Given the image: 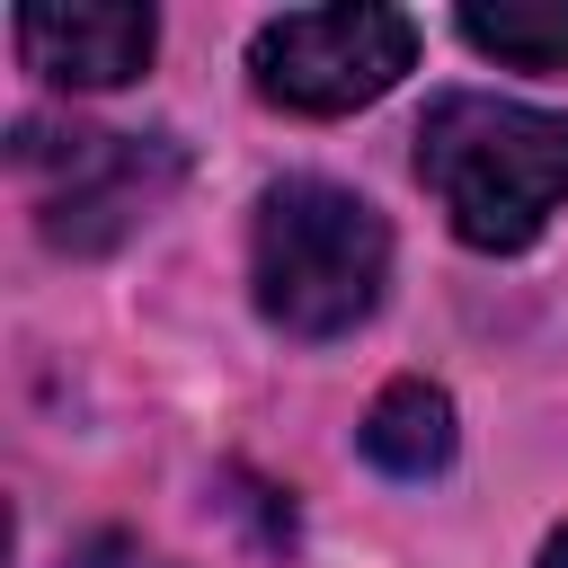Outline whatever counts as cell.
<instances>
[{"instance_id":"1","label":"cell","mask_w":568,"mask_h":568,"mask_svg":"<svg viewBox=\"0 0 568 568\" xmlns=\"http://www.w3.org/2000/svg\"><path fill=\"white\" fill-rule=\"evenodd\" d=\"M417 178L470 248H488V257L532 248L541 222L568 204V115L488 98V89H453L417 124Z\"/></svg>"},{"instance_id":"2","label":"cell","mask_w":568,"mask_h":568,"mask_svg":"<svg viewBox=\"0 0 568 568\" xmlns=\"http://www.w3.org/2000/svg\"><path fill=\"white\" fill-rule=\"evenodd\" d=\"M257 311L284 337H346L355 320H373L382 275H390V231L382 213L337 186V178H275L257 195Z\"/></svg>"},{"instance_id":"3","label":"cell","mask_w":568,"mask_h":568,"mask_svg":"<svg viewBox=\"0 0 568 568\" xmlns=\"http://www.w3.org/2000/svg\"><path fill=\"white\" fill-rule=\"evenodd\" d=\"M9 151L36 178L44 240L71 248V257L133 240L186 178L178 142H160V133H98V124H44V115H27Z\"/></svg>"},{"instance_id":"4","label":"cell","mask_w":568,"mask_h":568,"mask_svg":"<svg viewBox=\"0 0 568 568\" xmlns=\"http://www.w3.org/2000/svg\"><path fill=\"white\" fill-rule=\"evenodd\" d=\"M417 62V27L399 9L346 0V9H284L248 44V80L266 106L293 115H355Z\"/></svg>"},{"instance_id":"5","label":"cell","mask_w":568,"mask_h":568,"mask_svg":"<svg viewBox=\"0 0 568 568\" xmlns=\"http://www.w3.org/2000/svg\"><path fill=\"white\" fill-rule=\"evenodd\" d=\"M160 44V18L133 0H36L18 9V53L53 89H124Z\"/></svg>"},{"instance_id":"6","label":"cell","mask_w":568,"mask_h":568,"mask_svg":"<svg viewBox=\"0 0 568 568\" xmlns=\"http://www.w3.org/2000/svg\"><path fill=\"white\" fill-rule=\"evenodd\" d=\"M355 444H364V462L390 470V479H435V470L453 462V399H444L435 382H390V390L364 408Z\"/></svg>"},{"instance_id":"7","label":"cell","mask_w":568,"mask_h":568,"mask_svg":"<svg viewBox=\"0 0 568 568\" xmlns=\"http://www.w3.org/2000/svg\"><path fill=\"white\" fill-rule=\"evenodd\" d=\"M462 36L488 53V62H515V71H568V0H470L462 9Z\"/></svg>"},{"instance_id":"8","label":"cell","mask_w":568,"mask_h":568,"mask_svg":"<svg viewBox=\"0 0 568 568\" xmlns=\"http://www.w3.org/2000/svg\"><path fill=\"white\" fill-rule=\"evenodd\" d=\"M541 568H568V524H559V532L541 541Z\"/></svg>"}]
</instances>
